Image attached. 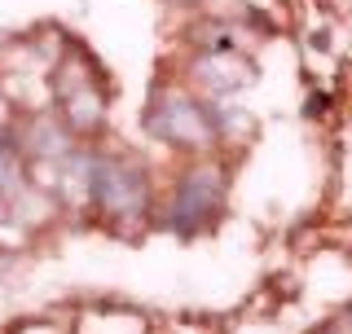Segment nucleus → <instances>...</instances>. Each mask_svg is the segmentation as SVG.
Returning <instances> with one entry per match:
<instances>
[{
	"label": "nucleus",
	"instance_id": "obj_6",
	"mask_svg": "<svg viewBox=\"0 0 352 334\" xmlns=\"http://www.w3.org/2000/svg\"><path fill=\"white\" fill-rule=\"evenodd\" d=\"M330 330H335V334H352V308H348V313H339V321Z\"/></svg>",
	"mask_w": 352,
	"mask_h": 334
},
{
	"label": "nucleus",
	"instance_id": "obj_3",
	"mask_svg": "<svg viewBox=\"0 0 352 334\" xmlns=\"http://www.w3.org/2000/svg\"><path fill=\"white\" fill-rule=\"evenodd\" d=\"M220 203H225V172L216 163H194L176 181V194L168 203V225L181 233H194V229L212 225Z\"/></svg>",
	"mask_w": 352,
	"mask_h": 334
},
{
	"label": "nucleus",
	"instance_id": "obj_7",
	"mask_svg": "<svg viewBox=\"0 0 352 334\" xmlns=\"http://www.w3.org/2000/svg\"><path fill=\"white\" fill-rule=\"evenodd\" d=\"M0 128H9V97L0 93Z\"/></svg>",
	"mask_w": 352,
	"mask_h": 334
},
{
	"label": "nucleus",
	"instance_id": "obj_2",
	"mask_svg": "<svg viewBox=\"0 0 352 334\" xmlns=\"http://www.w3.org/2000/svg\"><path fill=\"white\" fill-rule=\"evenodd\" d=\"M146 132L159 137L163 146H176V150H207L216 141L212 110L203 102H194L190 93H181V88H159L150 97Z\"/></svg>",
	"mask_w": 352,
	"mask_h": 334
},
{
	"label": "nucleus",
	"instance_id": "obj_4",
	"mask_svg": "<svg viewBox=\"0 0 352 334\" xmlns=\"http://www.w3.org/2000/svg\"><path fill=\"white\" fill-rule=\"evenodd\" d=\"M190 80L203 88L207 97H229L251 84V62L242 53H203L190 66Z\"/></svg>",
	"mask_w": 352,
	"mask_h": 334
},
{
	"label": "nucleus",
	"instance_id": "obj_1",
	"mask_svg": "<svg viewBox=\"0 0 352 334\" xmlns=\"http://www.w3.org/2000/svg\"><path fill=\"white\" fill-rule=\"evenodd\" d=\"M93 207L106 220H141L150 207L146 167L128 154H97L93 159Z\"/></svg>",
	"mask_w": 352,
	"mask_h": 334
},
{
	"label": "nucleus",
	"instance_id": "obj_8",
	"mask_svg": "<svg viewBox=\"0 0 352 334\" xmlns=\"http://www.w3.org/2000/svg\"><path fill=\"white\" fill-rule=\"evenodd\" d=\"M322 334H335V330H322Z\"/></svg>",
	"mask_w": 352,
	"mask_h": 334
},
{
	"label": "nucleus",
	"instance_id": "obj_5",
	"mask_svg": "<svg viewBox=\"0 0 352 334\" xmlns=\"http://www.w3.org/2000/svg\"><path fill=\"white\" fill-rule=\"evenodd\" d=\"M14 141H18L22 159H36V163H58L62 154L75 150L71 146V128H66L62 115H36Z\"/></svg>",
	"mask_w": 352,
	"mask_h": 334
}]
</instances>
